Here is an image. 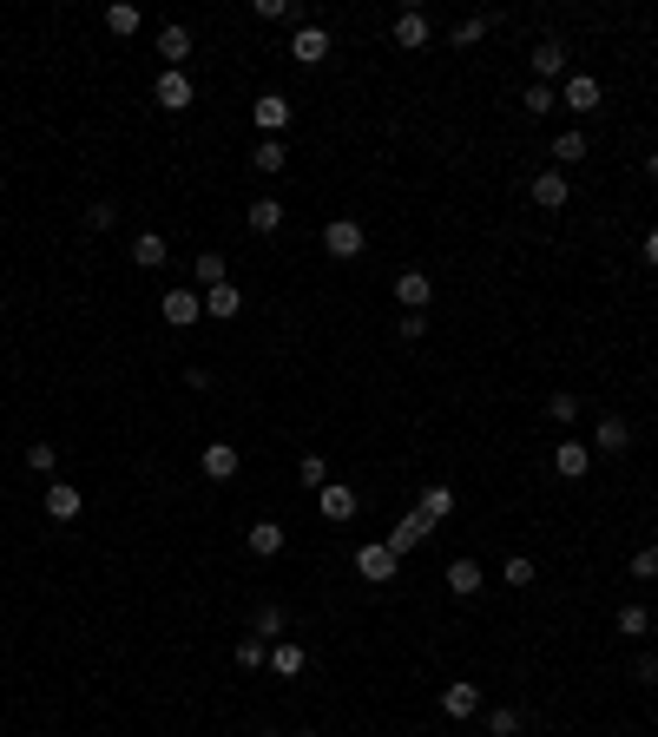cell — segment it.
<instances>
[{
  "label": "cell",
  "mask_w": 658,
  "mask_h": 737,
  "mask_svg": "<svg viewBox=\"0 0 658 737\" xmlns=\"http://www.w3.org/2000/svg\"><path fill=\"white\" fill-rule=\"evenodd\" d=\"M283 626H290V619H283V606H264V612H257V639H264V645H277Z\"/></svg>",
  "instance_id": "36"
},
{
  "label": "cell",
  "mask_w": 658,
  "mask_h": 737,
  "mask_svg": "<svg viewBox=\"0 0 658 737\" xmlns=\"http://www.w3.org/2000/svg\"><path fill=\"white\" fill-rule=\"evenodd\" d=\"M645 172H652V178H658V152H652V158H645Z\"/></svg>",
  "instance_id": "47"
},
{
  "label": "cell",
  "mask_w": 658,
  "mask_h": 737,
  "mask_svg": "<svg viewBox=\"0 0 658 737\" xmlns=\"http://www.w3.org/2000/svg\"><path fill=\"white\" fill-rule=\"evenodd\" d=\"M553 158H560V165H580V158H586V132H560V139H553Z\"/></svg>",
  "instance_id": "34"
},
{
  "label": "cell",
  "mask_w": 658,
  "mask_h": 737,
  "mask_svg": "<svg viewBox=\"0 0 658 737\" xmlns=\"http://www.w3.org/2000/svg\"><path fill=\"white\" fill-rule=\"evenodd\" d=\"M441 711H448V718H474V711H481V685H468V678L441 685Z\"/></svg>",
  "instance_id": "18"
},
{
  "label": "cell",
  "mask_w": 658,
  "mask_h": 737,
  "mask_svg": "<svg viewBox=\"0 0 658 737\" xmlns=\"http://www.w3.org/2000/svg\"><path fill=\"white\" fill-rule=\"evenodd\" d=\"M501 580H507V586H514V593H527V586H533V580H540V566H533V560H527V553H514V560H507V566H501Z\"/></svg>",
  "instance_id": "29"
},
{
  "label": "cell",
  "mask_w": 658,
  "mask_h": 737,
  "mask_svg": "<svg viewBox=\"0 0 658 737\" xmlns=\"http://www.w3.org/2000/svg\"><path fill=\"white\" fill-rule=\"evenodd\" d=\"M270 737H277V731H270Z\"/></svg>",
  "instance_id": "48"
},
{
  "label": "cell",
  "mask_w": 658,
  "mask_h": 737,
  "mask_svg": "<svg viewBox=\"0 0 658 737\" xmlns=\"http://www.w3.org/2000/svg\"><path fill=\"white\" fill-rule=\"evenodd\" d=\"M251 165H257V172H264V178H277V172H283V165H290V145H283V139H257V152H251Z\"/></svg>",
  "instance_id": "27"
},
{
  "label": "cell",
  "mask_w": 658,
  "mask_h": 737,
  "mask_svg": "<svg viewBox=\"0 0 658 737\" xmlns=\"http://www.w3.org/2000/svg\"><path fill=\"white\" fill-rule=\"evenodd\" d=\"M415 514H422L428 527H441V520L455 514V487H448V481H428V487H422V501H415Z\"/></svg>",
  "instance_id": "15"
},
{
  "label": "cell",
  "mask_w": 658,
  "mask_h": 737,
  "mask_svg": "<svg viewBox=\"0 0 658 737\" xmlns=\"http://www.w3.org/2000/svg\"><path fill=\"white\" fill-rule=\"evenodd\" d=\"M487 731H494V737H520V711L514 705H494V711H487Z\"/></svg>",
  "instance_id": "38"
},
{
  "label": "cell",
  "mask_w": 658,
  "mask_h": 737,
  "mask_svg": "<svg viewBox=\"0 0 658 737\" xmlns=\"http://www.w3.org/2000/svg\"><path fill=\"white\" fill-rule=\"evenodd\" d=\"M428 534H435V527H428L422 514H402V520H395V527H389V540H382V547H389L395 560H402V553H415V547H422Z\"/></svg>",
  "instance_id": "13"
},
{
  "label": "cell",
  "mask_w": 658,
  "mask_h": 737,
  "mask_svg": "<svg viewBox=\"0 0 658 737\" xmlns=\"http://www.w3.org/2000/svg\"><path fill=\"white\" fill-rule=\"evenodd\" d=\"M290 112H297V106H290L283 93H257V99H251V119H257V132H264V139H283Z\"/></svg>",
  "instance_id": "4"
},
{
  "label": "cell",
  "mask_w": 658,
  "mask_h": 737,
  "mask_svg": "<svg viewBox=\"0 0 658 737\" xmlns=\"http://www.w3.org/2000/svg\"><path fill=\"white\" fill-rule=\"evenodd\" d=\"M362 244H369V237H362L356 218H329L323 224V251L329 257H343V264H349V257H362Z\"/></svg>",
  "instance_id": "3"
},
{
  "label": "cell",
  "mask_w": 658,
  "mask_h": 737,
  "mask_svg": "<svg viewBox=\"0 0 658 737\" xmlns=\"http://www.w3.org/2000/svg\"><path fill=\"white\" fill-rule=\"evenodd\" d=\"M533 79H540V86L566 79V47L560 40H540V47H533Z\"/></svg>",
  "instance_id": "19"
},
{
  "label": "cell",
  "mask_w": 658,
  "mask_h": 737,
  "mask_svg": "<svg viewBox=\"0 0 658 737\" xmlns=\"http://www.w3.org/2000/svg\"><path fill=\"white\" fill-rule=\"evenodd\" d=\"M402 336H408V343H422V336H428V316L408 310V316H402Z\"/></svg>",
  "instance_id": "44"
},
{
  "label": "cell",
  "mask_w": 658,
  "mask_h": 737,
  "mask_svg": "<svg viewBox=\"0 0 658 737\" xmlns=\"http://www.w3.org/2000/svg\"><path fill=\"white\" fill-rule=\"evenodd\" d=\"M152 99L165 112H185L191 99H198V86H191V73H172V66H165V73H158V86H152Z\"/></svg>",
  "instance_id": "7"
},
{
  "label": "cell",
  "mask_w": 658,
  "mask_h": 737,
  "mask_svg": "<svg viewBox=\"0 0 658 737\" xmlns=\"http://www.w3.org/2000/svg\"><path fill=\"white\" fill-rule=\"evenodd\" d=\"M435 40V27H428L422 7H408V14H395V47H428Z\"/></svg>",
  "instance_id": "22"
},
{
  "label": "cell",
  "mask_w": 658,
  "mask_h": 737,
  "mask_svg": "<svg viewBox=\"0 0 658 737\" xmlns=\"http://www.w3.org/2000/svg\"><path fill=\"white\" fill-rule=\"evenodd\" d=\"M237 310H244V290H237V283H218V290H204V316H218V323H231Z\"/></svg>",
  "instance_id": "24"
},
{
  "label": "cell",
  "mask_w": 658,
  "mask_h": 737,
  "mask_svg": "<svg viewBox=\"0 0 658 737\" xmlns=\"http://www.w3.org/2000/svg\"><path fill=\"white\" fill-rule=\"evenodd\" d=\"M573 415H580V395H573V389L547 395V422H573Z\"/></svg>",
  "instance_id": "39"
},
{
  "label": "cell",
  "mask_w": 658,
  "mask_h": 737,
  "mask_svg": "<svg viewBox=\"0 0 658 737\" xmlns=\"http://www.w3.org/2000/svg\"><path fill=\"white\" fill-rule=\"evenodd\" d=\"M520 106H527L533 119H547V112H560V93H553V86H540V79H533L527 93H520Z\"/></svg>",
  "instance_id": "28"
},
{
  "label": "cell",
  "mask_w": 658,
  "mask_h": 737,
  "mask_svg": "<svg viewBox=\"0 0 658 737\" xmlns=\"http://www.w3.org/2000/svg\"><path fill=\"white\" fill-rule=\"evenodd\" d=\"M303 665H310V652H303L297 639H277V645H270V672H277V678H297Z\"/></svg>",
  "instance_id": "25"
},
{
  "label": "cell",
  "mask_w": 658,
  "mask_h": 737,
  "mask_svg": "<svg viewBox=\"0 0 658 737\" xmlns=\"http://www.w3.org/2000/svg\"><path fill=\"white\" fill-rule=\"evenodd\" d=\"M632 678H639V685H658V659H652V652H639V665H632Z\"/></svg>",
  "instance_id": "45"
},
{
  "label": "cell",
  "mask_w": 658,
  "mask_h": 737,
  "mask_svg": "<svg viewBox=\"0 0 658 737\" xmlns=\"http://www.w3.org/2000/svg\"><path fill=\"white\" fill-rule=\"evenodd\" d=\"M47 514L53 520H79L86 514V494H79L73 481H47Z\"/></svg>",
  "instance_id": "17"
},
{
  "label": "cell",
  "mask_w": 658,
  "mask_h": 737,
  "mask_svg": "<svg viewBox=\"0 0 658 737\" xmlns=\"http://www.w3.org/2000/svg\"><path fill=\"white\" fill-rule=\"evenodd\" d=\"M158 60L172 66V73H185V60H191V27H158Z\"/></svg>",
  "instance_id": "16"
},
{
  "label": "cell",
  "mask_w": 658,
  "mask_h": 737,
  "mask_svg": "<svg viewBox=\"0 0 658 737\" xmlns=\"http://www.w3.org/2000/svg\"><path fill=\"white\" fill-rule=\"evenodd\" d=\"M356 487H349V481H329L323 487V494H316V514H323L329 520V527H343V520H356Z\"/></svg>",
  "instance_id": "5"
},
{
  "label": "cell",
  "mask_w": 658,
  "mask_h": 737,
  "mask_svg": "<svg viewBox=\"0 0 658 737\" xmlns=\"http://www.w3.org/2000/svg\"><path fill=\"white\" fill-rule=\"evenodd\" d=\"M165 257H172V244H165L158 231H139V237H132V264H139V270H165Z\"/></svg>",
  "instance_id": "23"
},
{
  "label": "cell",
  "mask_w": 658,
  "mask_h": 737,
  "mask_svg": "<svg viewBox=\"0 0 658 737\" xmlns=\"http://www.w3.org/2000/svg\"><path fill=\"white\" fill-rule=\"evenodd\" d=\"M251 14H257V20H290L297 7H290V0H251Z\"/></svg>",
  "instance_id": "43"
},
{
  "label": "cell",
  "mask_w": 658,
  "mask_h": 737,
  "mask_svg": "<svg viewBox=\"0 0 658 737\" xmlns=\"http://www.w3.org/2000/svg\"><path fill=\"white\" fill-rule=\"evenodd\" d=\"M645 264L658 270V231H645Z\"/></svg>",
  "instance_id": "46"
},
{
  "label": "cell",
  "mask_w": 658,
  "mask_h": 737,
  "mask_svg": "<svg viewBox=\"0 0 658 737\" xmlns=\"http://www.w3.org/2000/svg\"><path fill=\"white\" fill-rule=\"evenodd\" d=\"M619 632H626V639H645V632H652V612H645V606H619Z\"/></svg>",
  "instance_id": "35"
},
{
  "label": "cell",
  "mask_w": 658,
  "mask_h": 737,
  "mask_svg": "<svg viewBox=\"0 0 658 737\" xmlns=\"http://www.w3.org/2000/svg\"><path fill=\"white\" fill-rule=\"evenodd\" d=\"M86 224H93V231H112V224H119V204H112V198L86 204Z\"/></svg>",
  "instance_id": "41"
},
{
  "label": "cell",
  "mask_w": 658,
  "mask_h": 737,
  "mask_svg": "<svg viewBox=\"0 0 658 737\" xmlns=\"http://www.w3.org/2000/svg\"><path fill=\"white\" fill-rule=\"evenodd\" d=\"M198 468H204V481H237V468H244V461H237V448H231V441H211V448H204V455H198Z\"/></svg>",
  "instance_id": "12"
},
{
  "label": "cell",
  "mask_w": 658,
  "mask_h": 737,
  "mask_svg": "<svg viewBox=\"0 0 658 737\" xmlns=\"http://www.w3.org/2000/svg\"><path fill=\"white\" fill-rule=\"evenodd\" d=\"M599 99H606V93H599L593 73H566V86H560V106L566 112H599Z\"/></svg>",
  "instance_id": "8"
},
{
  "label": "cell",
  "mask_w": 658,
  "mask_h": 737,
  "mask_svg": "<svg viewBox=\"0 0 658 737\" xmlns=\"http://www.w3.org/2000/svg\"><path fill=\"white\" fill-rule=\"evenodd\" d=\"M356 573H362V580H376V586H389L395 573H402V560H395L382 540H369V547H356Z\"/></svg>",
  "instance_id": "6"
},
{
  "label": "cell",
  "mask_w": 658,
  "mask_h": 737,
  "mask_svg": "<svg viewBox=\"0 0 658 737\" xmlns=\"http://www.w3.org/2000/svg\"><path fill=\"white\" fill-rule=\"evenodd\" d=\"M533 204L540 211H566V198H573V185H566V172H533Z\"/></svg>",
  "instance_id": "14"
},
{
  "label": "cell",
  "mask_w": 658,
  "mask_h": 737,
  "mask_svg": "<svg viewBox=\"0 0 658 737\" xmlns=\"http://www.w3.org/2000/svg\"><path fill=\"white\" fill-rule=\"evenodd\" d=\"M158 310H165V323H172V330H191V323L204 316V290H191V283H172Z\"/></svg>",
  "instance_id": "1"
},
{
  "label": "cell",
  "mask_w": 658,
  "mask_h": 737,
  "mask_svg": "<svg viewBox=\"0 0 658 737\" xmlns=\"http://www.w3.org/2000/svg\"><path fill=\"white\" fill-rule=\"evenodd\" d=\"M106 33H119V40H126V33H139V7L112 0V7H106Z\"/></svg>",
  "instance_id": "32"
},
{
  "label": "cell",
  "mask_w": 658,
  "mask_h": 737,
  "mask_svg": "<svg viewBox=\"0 0 658 737\" xmlns=\"http://www.w3.org/2000/svg\"><path fill=\"white\" fill-rule=\"evenodd\" d=\"M257 665H270V645L251 632V639H237V672H257Z\"/></svg>",
  "instance_id": "33"
},
{
  "label": "cell",
  "mask_w": 658,
  "mask_h": 737,
  "mask_svg": "<svg viewBox=\"0 0 658 737\" xmlns=\"http://www.w3.org/2000/svg\"><path fill=\"white\" fill-rule=\"evenodd\" d=\"M191 277H198V290H218V283H231V277H224V257H218V251H204L198 264H191Z\"/></svg>",
  "instance_id": "30"
},
{
  "label": "cell",
  "mask_w": 658,
  "mask_h": 737,
  "mask_svg": "<svg viewBox=\"0 0 658 737\" xmlns=\"http://www.w3.org/2000/svg\"><path fill=\"white\" fill-rule=\"evenodd\" d=\"M290 60L297 66H323L329 60V27L323 20H303V27L290 33Z\"/></svg>",
  "instance_id": "2"
},
{
  "label": "cell",
  "mask_w": 658,
  "mask_h": 737,
  "mask_svg": "<svg viewBox=\"0 0 658 737\" xmlns=\"http://www.w3.org/2000/svg\"><path fill=\"white\" fill-rule=\"evenodd\" d=\"M297 481L310 487V494H323V487H329V461H323V455H303V461H297Z\"/></svg>",
  "instance_id": "31"
},
{
  "label": "cell",
  "mask_w": 658,
  "mask_h": 737,
  "mask_svg": "<svg viewBox=\"0 0 658 737\" xmlns=\"http://www.w3.org/2000/svg\"><path fill=\"white\" fill-rule=\"evenodd\" d=\"M244 540H251V553H257V560H277V553H283V540H290V534H283L277 520H257V527H251Z\"/></svg>",
  "instance_id": "26"
},
{
  "label": "cell",
  "mask_w": 658,
  "mask_h": 737,
  "mask_svg": "<svg viewBox=\"0 0 658 737\" xmlns=\"http://www.w3.org/2000/svg\"><path fill=\"white\" fill-rule=\"evenodd\" d=\"M553 474H560V481H586V474H593V448H586V441H560V448H553Z\"/></svg>",
  "instance_id": "10"
},
{
  "label": "cell",
  "mask_w": 658,
  "mask_h": 737,
  "mask_svg": "<svg viewBox=\"0 0 658 737\" xmlns=\"http://www.w3.org/2000/svg\"><path fill=\"white\" fill-rule=\"evenodd\" d=\"M481 586H487L481 560H448V593H455V599H474Z\"/></svg>",
  "instance_id": "20"
},
{
  "label": "cell",
  "mask_w": 658,
  "mask_h": 737,
  "mask_svg": "<svg viewBox=\"0 0 658 737\" xmlns=\"http://www.w3.org/2000/svg\"><path fill=\"white\" fill-rule=\"evenodd\" d=\"M455 47H474V40H487V14H468V20H455V33H448Z\"/></svg>",
  "instance_id": "37"
},
{
  "label": "cell",
  "mask_w": 658,
  "mask_h": 737,
  "mask_svg": "<svg viewBox=\"0 0 658 737\" xmlns=\"http://www.w3.org/2000/svg\"><path fill=\"white\" fill-rule=\"evenodd\" d=\"M593 448H599V455H626V448H632V422H626V415H599V422H593Z\"/></svg>",
  "instance_id": "11"
},
{
  "label": "cell",
  "mask_w": 658,
  "mask_h": 737,
  "mask_svg": "<svg viewBox=\"0 0 658 737\" xmlns=\"http://www.w3.org/2000/svg\"><path fill=\"white\" fill-rule=\"evenodd\" d=\"M27 468L33 474H53V468H60V448H53V441H33V448H27Z\"/></svg>",
  "instance_id": "40"
},
{
  "label": "cell",
  "mask_w": 658,
  "mask_h": 737,
  "mask_svg": "<svg viewBox=\"0 0 658 737\" xmlns=\"http://www.w3.org/2000/svg\"><path fill=\"white\" fill-rule=\"evenodd\" d=\"M395 303H402V310H428V303H435V277H428V270H402V277H395Z\"/></svg>",
  "instance_id": "9"
},
{
  "label": "cell",
  "mask_w": 658,
  "mask_h": 737,
  "mask_svg": "<svg viewBox=\"0 0 658 737\" xmlns=\"http://www.w3.org/2000/svg\"><path fill=\"white\" fill-rule=\"evenodd\" d=\"M244 224H251L257 237H277L283 231V204L277 198H251V204H244Z\"/></svg>",
  "instance_id": "21"
},
{
  "label": "cell",
  "mask_w": 658,
  "mask_h": 737,
  "mask_svg": "<svg viewBox=\"0 0 658 737\" xmlns=\"http://www.w3.org/2000/svg\"><path fill=\"white\" fill-rule=\"evenodd\" d=\"M632 580H658V540L632 553Z\"/></svg>",
  "instance_id": "42"
}]
</instances>
